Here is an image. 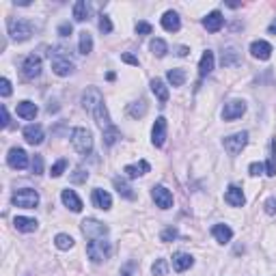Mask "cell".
<instances>
[{
  "mask_svg": "<svg viewBox=\"0 0 276 276\" xmlns=\"http://www.w3.org/2000/svg\"><path fill=\"white\" fill-rule=\"evenodd\" d=\"M82 108L97 121V125L101 127V132H104V143L108 145V147H112V145L121 138V132H119V127L110 121V115H108L106 104H104V95H101L99 89L89 87L87 91L82 93Z\"/></svg>",
  "mask_w": 276,
  "mask_h": 276,
  "instance_id": "cell-1",
  "label": "cell"
},
{
  "mask_svg": "<svg viewBox=\"0 0 276 276\" xmlns=\"http://www.w3.org/2000/svg\"><path fill=\"white\" fill-rule=\"evenodd\" d=\"M50 63H52V71L61 78L74 74V69H76L74 61L67 54V48H63V46H56L52 52H50Z\"/></svg>",
  "mask_w": 276,
  "mask_h": 276,
  "instance_id": "cell-2",
  "label": "cell"
},
{
  "mask_svg": "<svg viewBox=\"0 0 276 276\" xmlns=\"http://www.w3.org/2000/svg\"><path fill=\"white\" fill-rule=\"evenodd\" d=\"M7 26H9V35L13 41H26V39H31V35L35 32V26L31 24L28 20H22V18H11L7 22Z\"/></svg>",
  "mask_w": 276,
  "mask_h": 276,
  "instance_id": "cell-3",
  "label": "cell"
},
{
  "mask_svg": "<svg viewBox=\"0 0 276 276\" xmlns=\"http://www.w3.org/2000/svg\"><path fill=\"white\" fill-rule=\"evenodd\" d=\"M71 145H74V149L78 151V153L91 155V151H93V134H91V129L76 127L74 132H71Z\"/></svg>",
  "mask_w": 276,
  "mask_h": 276,
  "instance_id": "cell-4",
  "label": "cell"
},
{
  "mask_svg": "<svg viewBox=\"0 0 276 276\" xmlns=\"http://www.w3.org/2000/svg\"><path fill=\"white\" fill-rule=\"evenodd\" d=\"M11 203L15 207H24V210H35L39 205V192L32 188H22L15 190L13 196H11Z\"/></svg>",
  "mask_w": 276,
  "mask_h": 276,
  "instance_id": "cell-5",
  "label": "cell"
},
{
  "mask_svg": "<svg viewBox=\"0 0 276 276\" xmlns=\"http://www.w3.org/2000/svg\"><path fill=\"white\" fill-rule=\"evenodd\" d=\"M110 242H106L104 238H99V240H91L87 244V255L89 259H91L93 263H101L104 259H108L110 257Z\"/></svg>",
  "mask_w": 276,
  "mask_h": 276,
  "instance_id": "cell-6",
  "label": "cell"
},
{
  "mask_svg": "<svg viewBox=\"0 0 276 276\" xmlns=\"http://www.w3.org/2000/svg\"><path fill=\"white\" fill-rule=\"evenodd\" d=\"M80 229L89 240H99V238H104V235H108V227H106L104 222L95 220V218H84Z\"/></svg>",
  "mask_w": 276,
  "mask_h": 276,
  "instance_id": "cell-7",
  "label": "cell"
},
{
  "mask_svg": "<svg viewBox=\"0 0 276 276\" xmlns=\"http://www.w3.org/2000/svg\"><path fill=\"white\" fill-rule=\"evenodd\" d=\"M246 143H248V132H238V134H231L222 140L224 149L229 151V155H238L242 149L246 147Z\"/></svg>",
  "mask_w": 276,
  "mask_h": 276,
  "instance_id": "cell-8",
  "label": "cell"
},
{
  "mask_svg": "<svg viewBox=\"0 0 276 276\" xmlns=\"http://www.w3.org/2000/svg\"><path fill=\"white\" fill-rule=\"evenodd\" d=\"M41 74V59H39L37 54H31L24 59V63H22V76L26 78V80H35Z\"/></svg>",
  "mask_w": 276,
  "mask_h": 276,
  "instance_id": "cell-9",
  "label": "cell"
},
{
  "mask_svg": "<svg viewBox=\"0 0 276 276\" xmlns=\"http://www.w3.org/2000/svg\"><path fill=\"white\" fill-rule=\"evenodd\" d=\"M244 112H246V101L244 99H231L222 108V119L224 121H235V119H240Z\"/></svg>",
  "mask_w": 276,
  "mask_h": 276,
  "instance_id": "cell-10",
  "label": "cell"
},
{
  "mask_svg": "<svg viewBox=\"0 0 276 276\" xmlns=\"http://www.w3.org/2000/svg\"><path fill=\"white\" fill-rule=\"evenodd\" d=\"M166 129H168V123L164 117H157L155 123H153V127H151V143H153V147H164V143H166Z\"/></svg>",
  "mask_w": 276,
  "mask_h": 276,
  "instance_id": "cell-11",
  "label": "cell"
},
{
  "mask_svg": "<svg viewBox=\"0 0 276 276\" xmlns=\"http://www.w3.org/2000/svg\"><path fill=\"white\" fill-rule=\"evenodd\" d=\"M7 164H9L11 168H15V171H24V168L28 166V155H26V151L22 149V147H13V149H9Z\"/></svg>",
  "mask_w": 276,
  "mask_h": 276,
  "instance_id": "cell-12",
  "label": "cell"
},
{
  "mask_svg": "<svg viewBox=\"0 0 276 276\" xmlns=\"http://www.w3.org/2000/svg\"><path fill=\"white\" fill-rule=\"evenodd\" d=\"M151 196H153L155 205L160 207V210H171L173 207V194H171V190L164 188V185H153Z\"/></svg>",
  "mask_w": 276,
  "mask_h": 276,
  "instance_id": "cell-13",
  "label": "cell"
},
{
  "mask_svg": "<svg viewBox=\"0 0 276 276\" xmlns=\"http://www.w3.org/2000/svg\"><path fill=\"white\" fill-rule=\"evenodd\" d=\"M250 54L259 61H268L272 56V46L268 41H263V39H257V41L250 43Z\"/></svg>",
  "mask_w": 276,
  "mask_h": 276,
  "instance_id": "cell-14",
  "label": "cell"
},
{
  "mask_svg": "<svg viewBox=\"0 0 276 276\" xmlns=\"http://www.w3.org/2000/svg\"><path fill=\"white\" fill-rule=\"evenodd\" d=\"M24 138L26 143L31 145H41L43 143V127L39 123H31V125L24 127Z\"/></svg>",
  "mask_w": 276,
  "mask_h": 276,
  "instance_id": "cell-15",
  "label": "cell"
},
{
  "mask_svg": "<svg viewBox=\"0 0 276 276\" xmlns=\"http://www.w3.org/2000/svg\"><path fill=\"white\" fill-rule=\"evenodd\" d=\"M222 24H224V18H222L220 11H212V13H207L205 18H203V26L210 32H218L222 28Z\"/></svg>",
  "mask_w": 276,
  "mask_h": 276,
  "instance_id": "cell-16",
  "label": "cell"
},
{
  "mask_svg": "<svg viewBox=\"0 0 276 276\" xmlns=\"http://www.w3.org/2000/svg\"><path fill=\"white\" fill-rule=\"evenodd\" d=\"M61 201H63V205L69 207L71 212H76V214L82 212V201L78 199V194L74 192V190H69V188L63 190V192H61Z\"/></svg>",
  "mask_w": 276,
  "mask_h": 276,
  "instance_id": "cell-17",
  "label": "cell"
},
{
  "mask_svg": "<svg viewBox=\"0 0 276 276\" xmlns=\"http://www.w3.org/2000/svg\"><path fill=\"white\" fill-rule=\"evenodd\" d=\"M192 266H194V259L188 252H175L173 255V268H175V272H185V270Z\"/></svg>",
  "mask_w": 276,
  "mask_h": 276,
  "instance_id": "cell-18",
  "label": "cell"
},
{
  "mask_svg": "<svg viewBox=\"0 0 276 276\" xmlns=\"http://www.w3.org/2000/svg\"><path fill=\"white\" fill-rule=\"evenodd\" d=\"M224 201H227L231 207H242L246 199H244V192H242V188H238V185H229V190L224 192Z\"/></svg>",
  "mask_w": 276,
  "mask_h": 276,
  "instance_id": "cell-19",
  "label": "cell"
},
{
  "mask_svg": "<svg viewBox=\"0 0 276 276\" xmlns=\"http://www.w3.org/2000/svg\"><path fill=\"white\" fill-rule=\"evenodd\" d=\"M149 162L147 160H140L138 164H127L125 168H123V173H125V177L129 179H136V177H143L145 173H149Z\"/></svg>",
  "mask_w": 276,
  "mask_h": 276,
  "instance_id": "cell-20",
  "label": "cell"
},
{
  "mask_svg": "<svg viewBox=\"0 0 276 276\" xmlns=\"http://www.w3.org/2000/svg\"><path fill=\"white\" fill-rule=\"evenodd\" d=\"M93 205L97 207V210H110L112 207V196L106 192V190L95 188L93 190Z\"/></svg>",
  "mask_w": 276,
  "mask_h": 276,
  "instance_id": "cell-21",
  "label": "cell"
},
{
  "mask_svg": "<svg viewBox=\"0 0 276 276\" xmlns=\"http://www.w3.org/2000/svg\"><path fill=\"white\" fill-rule=\"evenodd\" d=\"M162 28L168 32H177L179 28H182V20H179V15L175 11H166V13L162 15Z\"/></svg>",
  "mask_w": 276,
  "mask_h": 276,
  "instance_id": "cell-22",
  "label": "cell"
},
{
  "mask_svg": "<svg viewBox=\"0 0 276 276\" xmlns=\"http://www.w3.org/2000/svg\"><path fill=\"white\" fill-rule=\"evenodd\" d=\"M212 71H214V52L212 50H205L201 56V63H199V76L205 78V76H210Z\"/></svg>",
  "mask_w": 276,
  "mask_h": 276,
  "instance_id": "cell-23",
  "label": "cell"
},
{
  "mask_svg": "<svg viewBox=\"0 0 276 276\" xmlns=\"http://www.w3.org/2000/svg\"><path fill=\"white\" fill-rule=\"evenodd\" d=\"M212 235L216 238V242H220V244H227L233 238V231H231L229 224H214L212 227Z\"/></svg>",
  "mask_w": 276,
  "mask_h": 276,
  "instance_id": "cell-24",
  "label": "cell"
},
{
  "mask_svg": "<svg viewBox=\"0 0 276 276\" xmlns=\"http://www.w3.org/2000/svg\"><path fill=\"white\" fill-rule=\"evenodd\" d=\"M112 184H115V190L119 192V196H123V199H127V201H134V199H136V192L129 188V184L125 182V179L115 177V179H112Z\"/></svg>",
  "mask_w": 276,
  "mask_h": 276,
  "instance_id": "cell-25",
  "label": "cell"
},
{
  "mask_svg": "<svg viewBox=\"0 0 276 276\" xmlns=\"http://www.w3.org/2000/svg\"><path fill=\"white\" fill-rule=\"evenodd\" d=\"M13 224H15V229H18V231H22V233H32V231H37V224H39V222L35 220V218L15 216Z\"/></svg>",
  "mask_w": 276,
  "mask_h": 276,
  "instance_id": "cell-26",
  "label": "cell"
},
{
  "mask_svg": "<svg viewBox=\"0 0 276 276\" xmlns=\"http://www.w3.org/2000/svg\"><path fill=\"white\" fill-rule=\"evenodd\" d=\"M37 112H39L37 104H32V101H28V99L18 104V117H22V119H35Z\"/></svg>",
  "mask_w": 276,
  "mask_h": 276,
  "instance_id": "cell-27",
  "label": "cell"
},
{
  "mask_svg": "<svg viewBox=\"0 0 276 276\" xmlns=\"http://www.w3.org/2000/svg\"><path fill=\"white\" fill-rule=\"evenodd\" d=\"M151 91H153V95L160 99L162 106L168 101V89H166V84L162 82L160 78H153V80H151Z\"/></svg>",
  "mask_w": 276,
  "mask_h": 276,
  "instance_id": "cell-28",
  "label": "cell"
},
{
  "mask_svg": "<svg viewBox=\"0 0 276 276\" xmlns=\"http://www.w3.org/2000/svg\"><path fill=\"white\" fill-rule=\"evenodd\" d=\"M220 63H222V67H233V65H238V63H240V52H238L235 48H227V50L222 52Z\"/></svg>",
  "mask_w": 276,
  "mask_h": 276,
  "instance_id": "cell-29",
  "label": "cell"
},
{
  "mask_svg": "<svg viewBox=\"0 0 276 276\" xmlns=\"http://www.w3.org/2000/svg\"><path fill=\"white\" fill-rule=\"evenodd\" d=\"M89 4L87 0H78V2L74 4V20L76 22H87L89 20Z\"/></svg>",
  "mask_w": 276,
  "mask_h": 276,
  "instance_id": "cell-30",
  "label": "cell"
},
{
  "mask_svg": "<svg viewBox=\"0 0 276 276\" xmlns=\"http://www.w3.org/2000/svg\"><path fill=\"white\" fill-rule=\"evenodd\" d=\"M78 48H80V54H84V56L93 52V37H91V32H87V31L80 32V41H78Z\"/></svg>",
  "mask_w": 276,
  "mask_h": 276,
  "instance_id": "cell-31",
  "label": "cell"
},
{
  "mask_svg": "<svg viewBox=\"0 0 276 276\" xmlns=\"http://www.w3.org/2000/svg\"><path fill=\"white\" fill-rule=\"evenodd\" d=\"M266 175L268 177H274L276 175V140L270 143V157L266 162Z\"/></svg>",
  "mask_w": 276,
  "mask_h": 276,
  "instance_id": "cell-32",
  "label": "cell"
},
{
  "mask_svg": "<svg viewBox=\"0 0 276 276\" xmlns=\"http://www.w3.org/2000/svg\"><path fill=\"white\" fill-rule=\"evenodd\" d=\"M127 112H129V117H134V119H140V117L147 115V101H145V99L134 101V104H129Z\"/></svg>",
  "mask_w": 276,
  "mask_h": 276,
  "instance_id": "cell-33",
  "label": "cell"
},
{
  "mask_svg": "<svg viewBox=\"0 0 276 276\" xmlns=\"http://www.w3.org/2000/svg\"><path fill=\"white\" fill-rule=\"evenodd\" d=\"M166 80L171 82L173 87H184V82H185V71H184V69H168Z\"/></svg>",
  "mask_w": 276,
  "mask_h": 276,
  "instance_id": "cell-34",
  "label": "cell"
},
{
  "mask_svg": "<svg viewBox=\"0 0 276 276\" xmlns=\"http://www.w3.org/2000/svg\"><path fill=\"white\" fill-rule=\"evenodd\" d=\"M54 244H56V248H61V250H69V248H74V238L67 233H59L54 238Z\"/></svg>",
  "mask_w": 276,
  "mask_h": 276,
  "instance_id": "cell-35",
  "label": "cell"
},
{
  "mask_svg": "<svg viewBox=\"0 0 276 276\" xmlns=\"http://www.w3.org/2000/svg\"><path fill=\"white\" fill-rule=\"evenodd\" d=\"M149 48H151V52H153L155 56H160V59L168 52V46H166V41H164V39H153Z\"/></svg>",
  "mask_w": 276,
  "mask_h": 276,
  "instance_id": "cell-36",
  "label": "cell"
},
{
  "mask_svg": "<svg viewBox=\"0 0 276 276\" xmlns=\"http://www.w3.org/2000/svg\"><path fill=\"white\" fill-rule=\"evenodd\" d=\"M166 259H157V261L153 263V268H151V272H153V276H166Z\"/></svg>",
  "mask_w": 276,
  "mask_h": 276,
  "instance_id": "cell-37",
  "label": "cell"
},
{
  "mask_svg": "<svg viewBox=\"0 0 276 276\" xmlns=\"http://www.w3.org/2000/svg\"><path fill=\"white\" fill-rule=\"evenodd\" d=\"M87 179H89V173L84 171L82 166H76L74 175H71V182H74V184H82V182H87Z\"/></svg>",
  "mask_w": 276,
  "mask_h": 276,
  "instance_id": "cell-38",
  "label": "cell"
},
{
  "mask_svg": "<svg viewBox=\"0 0 276 276\" xmlns=\"http://www.w3.org/2000/svg\"><path fill=\"white\" fill-rule=\"evenodd\" d=\"M99 31L104 32V35H108V32H112V22H110L108 15H104V13L99 15Z\"/></svg>",
  "mask_w": 276,
  "mask_h": 276,
  "instance_id": "cell-39",
  "label": "cell"
},
{
  "mask_svg": "<svg viewBox=\"0 0 276 276\" xmlns=\"http://www.w3.org/2000/svg\"><path fill=\"white\" fill-rule=\"evenodd\" d=\"M65 168H67V160H65V157H61V160L52 166V173H50V175H52V177H61Z\"/></svg>",
  "mask_w": 276,
  "mask_h": 276,
  "instance_id": "cell-40",
  "label": "cell"
},
{
  "mask_svg": "<svg viewBox=\"0 0 276 276\" xmlns=\"http://www.w3.org/2000/svg\"><path fill=\"white\" fill-rule=\"evenodd\" d=\"M177 229L175 227H168V229H164V231H162V235H160V238H162V242H173V240H177Z\"/></svg>",
  "mask_w": 276,
  "mask_h": 276,
  "instance_id": "cell-41",
  "label": "cell"
},
{
  "mask_svg": "<svg viewBox=\"0 0 276 276\" xmlns=\"http://www.w3.org/2000/svg\"><path fill=\"white\" fill-rule=\"evenodd\" d=\"M32 173H35V175H41L43 173V157L41 155L32 157Z\"/></svg>",
  "mask_w": 276,
  "mask_h": 276,
  "instance_id": "cell-42",
  "label": "cell"
},
{
  "mask_svg": "<svg viewBox=\"0 0 276 276\" xmlns=\"http://www.w3.org/2000/svg\"><path fill=\"white\" fill-rule=\"evenodd\" d=\"M134 272H136V263H134V261H127L125 266L121 268L119 276H134Z\"/></svg>",
  "mask_w": 276,
  "mask_h": 276,
  "instance_id": "cell-43",
  "label": "cell"
},
{
  "mask_svg": "<svg viewBox=\"0 0 276 276\" xmlns=\"http://www.w3.org/2000/svg\"><path fill=\"white\" fill-rule=\"evenodd\" d=\"M136 32L140 37L151 35V24H149V22H138V24H136Z\"/></svg>",
  "mask_w": 276,
  "mask_h": 276,
  "instance_id": "cell-44",
  "label": "cell"
},
{
  "mask_svg": "<svg viewBox=\"0 0 276 276\" xmlns=\"http://www.w3.org/2000/svg\"><path fill=\"white\" fill-rule=\"evenodd\" d=\"M248 171H250V175H252V177H257V175H261V173L266 171V166H263L261 162H252V164L248 166Z\"/></svg>",
  "mask_w": 276,
  "mask_h": 276,
  "instance_id": "cell-45",
  "label": "cell"
},
{
  "mask_svg": "<svg viewBox=\"0 0 276 276\" xmlns=\"http://www.w3.org/2000/svg\"><path fill=\"white\" fill-rule=\"evenodd\" d=\"M71 32H74V26H71L69 22H63V24L59 26V35H61V37H69Z\"/></svg>",
  "mask_w": 276,
  "mask_h": 276,
  "instance_id": "cell-46",
  "label": "cell"
},
{
  "mask_svg": "<svg viewBox=\"0 0 276 276\" xmlns=\"http://www.w3.org/2000/svg\"><path fill=\"white\" fill-rule=\"evenodd\" d=\"M0 93H2V97H9V95H11V82L7 80V78H2V80H0Z\"/></svg>",
  "mask_w": 276,
  "mask_h": 276,
  "instance_id": "cell-47",
  "label": "cell"
},
{
  "mask_svg": "<svg viewBox=\"0 0 276 276\" xmlns=\"http://www.w3.org/2000/svg\"><path fill=\"white\" fill-rule=\"evenodd\" d=\"M121 61H123V63H127V65L138 67V59H136L134 54H129V52H123V54H121Z\"/></svg>",
  "mask_w": 276,
  "mask_h": 276,
  "instance_id": "cell-48",
  "label": "cell"
},
{
  "mask_svg": "<svg viewBox=\"0 0 276 276\" xmlns=\"http://www.w3.org/2000/svg\"><path fill=\"white\" fill-rule=\"evenodd\" d=\"M263 207H266V214H270V216H272V214H276V196H270Z\"/></svg>",
  "mask_w": 276,
  "mask_h": 276,
  "instance_id": "cell-49",
  "label": "cell"
},
{
  "mask_svg": "<svg viewBox=\"0 0 276 276\" xmlns=\"http://www.w3.org/2000/svg\"><path fill=\"white\" fill-rule=\"evenodd\" d=\"M2 127H9V110H7V106H2Z\"/></svg>",
  "mask_w": 276,
  "mask_h": 276,
  "instance_id": "cell-50",
  "label": "cell"
},
{
  "mask_svg": "<svg viewBox=\"0 0 276 276\" xmlns=\"http://www.w3.org/2000/svg\"><path fill=\"white\" fill-rule=\"evenodd\" d=\"M188 52H190V50L185 48V46H179V48H177V54H179V56H188Z\"/></svg>",
  "mask_w": 276,
  "mask_h": 276,
  "instance_id": "cell-51",
  "label": "cell"
},
{
  "mask_svg": "<svg viewBox=\"0 0 276 276\" xmlns=\"http://www.w3.org/2000/svg\"><path fill=\"white\" fill-rule=\"evenodd\" d=\"M268 32H270V35H276V20H274L272 24L268 26Z\"/></svg>",
  "mask_w": 276,
  "mask_h": 276,
  "instance_id": "cell-52",
  "label": "cell"
}]
</instances>
